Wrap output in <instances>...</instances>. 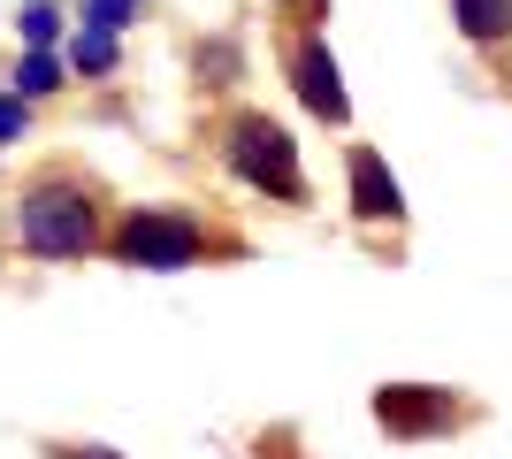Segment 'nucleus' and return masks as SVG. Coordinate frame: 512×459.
Masks as SVG:
<instances>
[{
  "instance_id": "obj_1",
  "label": "nucleus",
  "mask_w": 512,
  "mask_h": 459,
  "mask_svg": "<svg viewBox=\"0 0 512 459\" xmlns=\"http://www.w3.org/2000/svg\"><path fill=\"white\" fill-rule=\"evenodd\" d=\"M16 238H23V253H39V261H77V253L100 238L92 192H85V184H62V176L31 184L23 207H16Z\"/></svg>"
},
{
  "instance_id": "obj_2",
  "label": "nucleus",
  "mask_w": 512,
  "mask_h": 459,
  "mask_svg": "<svg viewBox=\"0 0 512 459\" xmlns=\"http://www.w3.org/2000/svg\"><path fill=\"white\" fill-rule=\"evenodd\" d=\"M230 169L245 176V184H260V192H276L283 207H299V199H306L299 146H291V131L268 123V115H237V123H230Z\"/></svg>"
},
{
  "instance_id": "obj_3",
  "label": "nucleus",
  "mask_w": 512,
  "mask_h": 459,
  "mask_svg": "<svg viewBox=\"0 0 512 459\" xmlns=\"http://www.w3.org/2000/svg\"><path fill=\"white\" fill-rule=\"evenodd\" d=\"M115 253H123L130 268H184L207 253V230H199L192 215H130L123 230H115Z\"/></svg>"
},
{
  "instance_id": "obj_4",
  "label": "nucleus",
  "mask_w": 512,
  "mask_h": 459,
  "mask_svg": "<svg viewBox=\"0 0 512 459\" xmlns=\"http://www.w3.org/2000/svg\"><path fill=\"white\" fill-rule=\"evenodd\" d=\"M375 421L390 437H436V429L459 421V406L444 391H421V383H390V391H375Z\"/></svg>"
},
{
  "instance_id": "obj_5",
  "label": "nucleus",
  "mask_w": 512,
  "mask_h": 459,
  "mask_svg": "<svg viewBox=\"0 0 512 459\" xmlns=\"http://www.w3.org/2000/svg\"><path fill=\"white\" fill-rule=\"evenodd\" d=\"M291 85H299V100L321 115V123H344V85H337V62H329V46H321V39L291 46Z\"/></svg>"
},
{
  "instance_id": "obj_6",
  "label": "nucleus",
  "mask_w": 512,
  "mask_h": 459,
  "mask_svg": "<svg viewBox=\"0 0 512 459\" xmlns=\"http://www.w3.org/2000/svg\"><path fill=\"white\" fill-rule=\"evenodd\" d=\"M352 207H360L367 222H398V215H406L398 176L383 169V153H367V146H352Z\"/></svg>"
},
{
  "instance_id": "obj_7",
  "label": "nucleus",
  "mask_w": 512,
  "mask_h": 459,
  "mask_svg": "<svg viewBox=\"0 0 512 459\" xmlns=\"http://www.w3.org/2000/svg\"><path fill=\"white\" fill-rule=\"evenodd\" d=\"M451 16H459V31H467V39H505L512 31V0H451Z\"/></svg>"
},
{
  "instance_id": "obj_8",
  "label": "nucleus",
  "mask_w": 512,
  "mask_h": 459,
  "mask_svg": "<svg viewBox=\"0 0 512 459\" xmlns=\"http://www.w3.org/2000/svg\"><path fill=\"white\" fill-rule=\"evenodd\" d=\"M77 69H115V31H77Z\"/></svg>"
},
{
  "instance_id": "obj_9",
  "label": "nucleus",
  "mask_w": 512,
  "mask_h": 459,
  "mask_svg": "<svg viewBox=\"0 0 512 459\" xmlns=\"http://www.w3.org/2000/svg\"><path fill=\"white\" fill-rule=\"evenodd\" d=\"M62 77H54V62L46 54H23V69H16V92H54Z\"/></svg>"
},
{
  "instance_id": "obj_10",
  "label": "nucleus",
  "mask_w": 512,
  "mask_h": 459,
  "mask_svg": "<svg viewBox=\"0 0 512 459\" xmlns=\"http://www.w3.org/2000/svg\"><path fill=\"white\" fill-rule=\"evenodd\" d=\"M92 23H100V31H115V23H130V0H92Z\"/></svg>"
},
{
  "instance_id": "obj_11",
  "label": "nucleus",
  "mask_w": 512,
  "mask_h": 459,
  "mask_svg": "<svg viewBox=\"0 0 512 459\" xmlns=\"http://www.w3.org/2000/svg\"><path fill=\"white\" fill-rule=\"evenodd\" d=\"M23 31H31V39H54V8H23Z\"/></svg>"
},
{
  "instance_id": "obj_12",
  "label": "nucleus",
  "mask_w": 512,
  "mask_h": 459,
  "mask_svg": "<svg viewBox=\"0 0 512 459\" xmlns=\"http://www.w3.org/2000/svg\"><path fill=\"white\" fill-rule=\"evenodd\" d=\"M23 131V100H0V138H16Z\"/></svg>"
},
{
  "instance_id": "obj_13",
  "label": "nucleus",
  "mask_w": 512,
  "mask_h": 459,
  "mask_svg": "<svg viewBox=\"0 0 512 459\" xmlns=\"http://www.w3.org/2000/svg\"><path fill=\"white\" fill-rule=\"evenodd\" d=\"M54 459H115V452H100V444H54Z\"/></svg>"
}]
</instances>
